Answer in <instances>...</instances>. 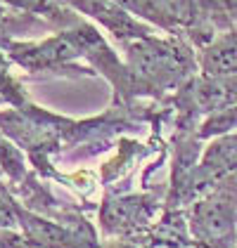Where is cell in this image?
<instances>
[{"mask_svg": "<svg viewBox=\"0 0 237 248\" xmlns=\"http://www.w3.org/2000/svg\"><path fill=\"white\" fill-rule=\"evenodd\" d=\"M2 225H15V215L5 206V201H0V227Z\"/></svg>", "mask_w": 237, "mask_h": 248, "instance_id": "obj_1", "label": "cell"}]
</instances>
